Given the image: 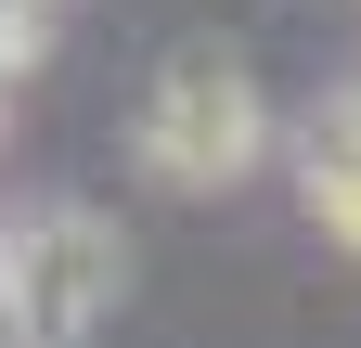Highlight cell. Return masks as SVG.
<instances>
[{"instance_id": "obj_1", "label": "cell", "mask_w": 361, "mask_h": 348, "mask_svg": "<svg viewBox=\"0 0 361 348\" xmlns=\"http://www.w3.org/2000/svg\"><path fill=\"white\" fill-rule=\"evenodd\" d=\"M116 297H129V245L90 206H52L0 245V348H78Z\"/></svg>"}, {"instance_id": "obj_2", "label": "cell", "mask_w": 361, "mask_h": 348, "mask_svg": "<svg viewBox=\"0 0 361 348\" xmlns=\"http://www.w3.org/2000/svg\"><path fill=\"white\" fill-rule=\"evenodd\" d=\"M271 155V104H258V77L233 52H168L155 65V104H142V168L180 194H219V181H245V168Z\"/></svg>"}, {"instance_id": "obj_3", "label": "cell", "mask_w": 361, "mask_h": 348, "mask_svg": "<svg viewBox=\"0 0 361 348\" xmlns=\"http://www.w3.org/2000/svg\"><path fill=\"white\" fill-rule=\"evenodd\" d=\"M297 168H361V65L336 77L323 104H310V142H297Z\"/></svg>"}, {"instance_id": "obj_4", "label": "cell", "mask_w": 361, "mask_h": 348, "mask_svg": "<svg viewBox=\"0 0 361 348\" xmlns=\"http://www.w3.org/2000/svg\"><path fill=\"white\" fill-rule=\"evenodd\" d=\"M297 181H310V220L361 258V168H297Z\"/></svg>"}, {"instance_id": "obj_5", "label": "cell", "mask_w": 361, "mask_h": 348, "mask_svg": "<svg viewBox=\"0 0 361 348\" xmlns=\"http://www.w3.org/2000/svg\"><path fill=\"white\" fill-rule=\"evenodd\" d=\"M13 13H39V0H13Z\"/></svg>"}]
</instances>
